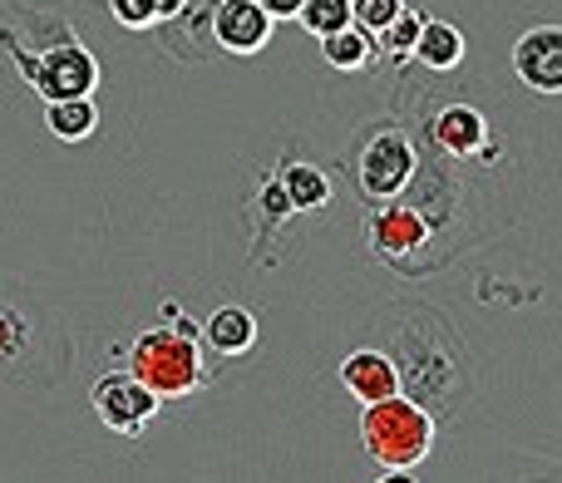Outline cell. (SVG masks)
I'll return each instance as SVG.
<instances>
[{
    "label": "cell",
    "instance_id": "obj_1",
    "mask_svg": "<svg viewBox=\"0 0 562 483\" xmlns=\"http://www.w3.org/2000/svg\"><path fill=\"white\" fill-rule=\"evenodd\" d=\"M0 55L40 99H75L99 89V59L75 35L65 10L55 5H10L0 15Z\"/></svg>",
    "mask_w": 562,
    "mask_h": 483
},
{
    "label": "cell",
    "instance_id": "obj_2",
    "mask_svg": "<svg viewBox=\"0 0 562 483\" xmlns=\"http://www.w3.org/2000/svg\"><path fill=\"white\" fill-rule=\"evenodd\" d=\"M69 366V346L59 326L49 330V316L35 301H20L0 281V380L5 385H49Z\"/></svg>",
    "mask_w": 562,
    "mask_h": 483
},
{
    "label": "cell",
    "instance_id": "obj_3",
    "mask_svg": "<svg viewBox=\"0 0 562 483\" xmlns=\"http://www.w3.org/2000/svg\"><path fill=\"white\" fill-rule=\"evenodd\" d=\"M360 445H366L370 464L385 479L409 474V469H419L429 459V449H435V415H429L419 400L395 390V395L366 405V415H360Z\"/></svg>",
    "mask_w": 562,
    "mask_h": 483
},
{
    "label": "cell",
    "instance_id": "obj_4",
    "mask_svg": "<svg viewBox=\"0 0 562 483\" xmlns=\"http://www.w3.org/2000/svg\"><path fill=\"white\" fill-rule=\"evenodd\" d=\"M128 370L154 390L158 400H188L207 385V366H203V340L183 336L178 326H154L128 346Z\"/></svg>",
    "mask_w": 562,
    "mask_h": 483
},
{
    "label": "cell",
    "instance_id": "obj_5",
    "mask_svg": "<svg viewBox=\"0 0 562 483\" xmlns=\"http://www.w3.org/2000/svg\"><path fill=\"white\" fill-rule=\"evenodd\" d=\"M356 178L370 203H390V198L405 193V183L415 178V144H409L405 128L395 124L375 128L356 158Z\"/></svg>",
    "mask_w": 562,
    "mask_h": 483
},
{
    "label": "cell",
    "instance_id": "obj_6",
    "mask_svg": "<svg viewBox=\"0 0 562 483\" xmlns=\"http://www.w3.org/2000/svg\"><path fill=\"white\" fill-rule=\"evenodd\" d=\"M89 405H94V415L104 419L114 435L138 439L164 400H158L134 370H104V375L94 380V390H89Z\"/></svg>",
    "mask_w": 562,
    "mask_h": 483
},
{
    "label": "cell",
    "instance_id": "obj_7",
    "mask_svg": "<svg viewBox=\"0 0 562 483\" xmlns=\"http://www.w3.org/2000/svg\"><path fill=\"white\" fill-rule=\"evenodd\" d=\"M272 30H277V20L257 0H217L213 15H207V35L227 55H257V49H267Z\"/></svg>",
    "mask_w": 562,
    "mask_h": 483
},
{
    "label": "cell",
    "instance_id": "obj_8",
    "mask_svg": "<svg viewBox=\"0 0 562 483\" xmlns=\"http://www.w3.org/2000/svg\"><path fill=\"white\" fill-rule=\"evenodd\" d=\"M514 75L533 94H562V25H538L518 35Z\"/></svg>",
    "mask_w": 562,
    "mask_h": 483
},
{
    "label": "cell",
    "instance_id": "obj_9",
    "mask_svg": "<svg viewBox=\"0 0 562 483\" xmlns=\"http://www.w3.org/2000/svg\"><path fill=\"white\" fill-rule=\"evenodd\" d=\"M435 227L419 207H405V203H385L375 217H370V247L375 257H390V261H409L429 247Z\"/></svg>",
    "mask_w": 562,
    "mask_h": 483
},
{
    "label": "cell",
    "instance_id": "obj_10",
    "mask_svg": "<svg viewBox=\"0 0 562 483\" xmlns=\"http://www.w3.org/2000/svg\"><path fill=\"white\" fill-rule=\"evenodd\" d=\"M340 385H346L350 400L375 405V400L395 395V390L405 385V375H400V366L385 350H350V356L340 360Z\"/></svg>",
    "mask_w": 562,
    "mask_h": 483
},
{
    "label": "cell",
    "instance_id": "obj_11",
    "mask_svg": "<svg viewBox=\"0 0 562 483\" xmlns=\"http://www.w3.org/2000/svg\"><path fill=\"white\" fill-rule=\"evenodd\" d=\"M435 144L445 148V154H454V158L484 154V144H488V124H484V114H479V109H469V104H449V109H439V119H435Z\"/></svg>",
    "mask_w": 562,
    "mask_h": 483
},
{
    "label": "cell",
    "instance_id": "obj_12",
    "mask_svg": "<svg viewBox=\"0 0 562 483\" xmlns=\"http://www.w3.org/2000/svg\"><path fill=\"white\" fill-rule=\"evenodd\" d=\"M409 59H415V65H425V69H435V75L464 65V30L449 25V20L425 15V25H419V40H415V49H409Z\"/></svg>",
    "mask_w": 562,
    "mask_h": 483
},
{
    "label": "cell",
    "instance_id": "obj_13",
    "mask_svg": "<svg viewBox=\"0 0 562 483\" xmlns=\"http://www.w3.org/2000/svg\"><path fill=\"white\" fill-rule=\"evenodd\" d=\"M203 340L217 356H247L257 346V316L247 306H217L203 326Z\"/></svg>",
    "mask_w": 562,
    "mask_h": 483
},
{
    "label": "cell",
    "instance_id": "obj_14",
    "mask_svg": "<svg viewBox=\"0 0 562 483\" xmlns=\"http://www.w3.org/2000/svg\"><path fill=\"white\" fill-rule=\"evenodd\" d=\"M45 128L59 144H85L99 128V104L94 94H75V99H49L45 104Z\"/></svg>",
    "mask_w": 562,
    "mask_h": 483
},
{
    "label": "cell",
    "instance_id": "obj_15",
    "mask_svg": "<svg viewBox=\"0 0 562 483\" xmlns=\"http://www.w3.org/2000/svg\"><path fill=\"white\" fill-rule=\"evenodd\" d=\"M321 55H326V65L340 69V75H360V69L375 59V35H370V30H360L356 20H350V25L321 35Z\"/></svg>",
    "mask_w": 562,
    "mask_h": 483
},
{
    "label": "cell",
    "instance_id": "obj_16",
    "mask_svg": "<svg viewBox=\"0 0 562 483\" xmlns=\"http://www.w3.org/2000/svg\"><path fill=\"white\" fill-rule=\"evenodd\" d=\"M281 193H286L291 213H316V207L330 203V178L321 173L316 164H301V158H291L286 168L277 173Z\"/></svg>",
    "mask_w": 562,
    "mask_h": 483
},
{
    "label": "cell",
    "instance_id": "obj_17",
    "mask_svg": "<svg viewBox=\"0 0 562 483\" xmlns=\"http://www.w3.org/2000/svg\"><path fill=\"white\" fill-rule=\"evenodd\" d=\"M296 20H301V30H306V35L321 40V35H330V30L350 25V0H301Z\"/></svg>",
    "mask_w": 562,
    "mask_h": 483
},
{
    "label": "cell",
    "instance_id": "obj_18",
    "mask_svg": "<svg viewBox=\"0 0 562 483\" xmlns=\"http://www.w3.org/2000/svg\"><path fill=\"white\" fill-rule=\"evenodd\" d=\"M419 25H425V15L405 5L395 20H390L385 30H380L375 40H385V49H390V55H395V59H409V49H415V40H419Z\"/></svg>",
    "mask_w": 562,
    "mask_h": 483
},
{
    "label": "cell",
    "instance_id": "obj_19",
    "mask_svg": "<svg viewBox=\"0 0 562 483\" xmlns=\"http://www.w3.org/2000/svg\"><path fill=\"white\" fill-rule=\"evenodd\" d=\"M400 10H405V0H350V20H356L360 30H370V35H380Z\"/></svg>",
    "mask_w": 562,
    "mask_h": 483
},
{
    "label": "cell",
    "instance_id": "obj_20",
    "mask_svg": "<svg viewBox=\"0 0 562 483\" xmlns=\"http://www.w3.org/2000/svg\"><path fill=\"white\" fill-rule=\"evenodd\" d=\"M109 10H114V20L124 30H158L154 0H109Z\"/></svg>",
    "mask_w": 562,
    "mask_h": 483
},
{
    "label": "cell",
    "instance_id": "obj_21",
    "mask_svg": "<svg viewBox=\"0 0 562 483\" xmlns=\"http://www.w3.org/2000/svg\"><path fill=\"white\" fill-rule=\"evenodd\" d=\"M257 5H262L267 15H272V20H296L301 0H257Z\"/></svg>",
    "mask_w": 562,
    "mask_h": 483
},
{
    "label": "cell",
    "instance_id": "obj_22",
    "mask_svg": "<svg viewBox=\"0 0 562 483\" xmlns=\"http://www.w3.org/2000/svg\"><path fill=\"white\" fill-rule=\"evenodd\" d=\"M183 5H188V0H154V10H158V25H164V20H173Z\"/></svg>",
    "mask_w": 562,
    "mask_h": 483
}]
</instances>
